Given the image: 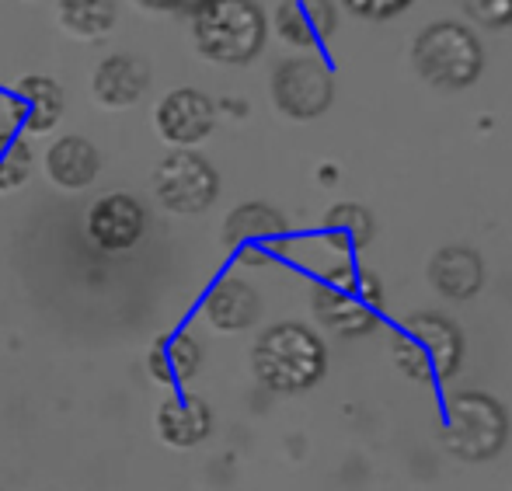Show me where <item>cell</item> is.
<instances>
[{
  "mask_svg": "<svg viewBox=\"0 0 512 491\" xmlns=\"http://www.w3.org/2000/svg\"><path fill=\"white\" fill-rule=\"evenodd\" d=\"M255 377L276 394L310 391L328 370V352L321 338L297 321L272 324L251 349Z\"/></svg>",
  "mask_w": 512,
  "mask_h": 491,
  "instance_id": "6da1fadb",
  "label": "cell"
},
{
  "mask_svg": "<svg viewBox=\"0 0 512 491\" xmlns=\"http://www.w3.org/2000/svg\"><path fill=\"white\" fill-rule=\"evenodd\" d=\"M192 39L206 60L244 67L265 46V11L255 0H206L192 11Z\"/></svg>",
  "mask_w": 512,
  "mask_h": 491,
  "instance_id": "7a4b0ae2",
  "label": "cell"
},
{
  "mask_svg": "<svg viewBox=\"0 0 512 491\" xmlns=\"http://www.w3.org/2000/svg\"><path fill=\"white\" fill-rule=\"evenodd\" d=\"M314 314L338 338L370 335L384 314V283L359 265H338L317 286Z\"/></svg>",
  "mask_w": 512,
  "mask_h": 491,
  "instance_id": "3957f363",
  "label": "cell"
},
{
  "mask_svg": "<svg viewBox=\"0 0 512 491\" xmlns=\"http://www.w3.org/2000/svg\"><path fill=\"white\" fill-rule=\"evenodd\" d=\"M394 359L418 384H439L457 373L464 359V335L457 324L443 314H415L398 328L394 338Z\"/></svg>",
  "mask_w": 512,
  "mask_h": 491,
  "instance_id": "277c9868",
  "label": "cell"
},
{
  "mask_svg": "<svg viewBox=\"0 0 512 491\" xmlns=\"http://www.w3.org/2000/svg\"><path fill=\"white\" fill-rule=\"evenodd\" d=\"M509 418L492 394L464 391L453 394L443 411V446L464 464L492 460L506 446Z\"/></svg>",
  "mask_w": 512,
  "mask_h": 491,
  "instance_id": "5b68a950",
  "label": "cell"
},
{
  "mask_svg": "<svg viewBox=\"0 0 512 491\" xmlns=\"http://www.w3.org/2000/svg\"><path fill=\"white\" fill-rule=\"evenodd\" d=\"M411 60H415V70L429 84L457 91L478 81L481 42L471 28L457 25V21H439V25H429L415 39Z\"/></svg>",
  "mask_w": 512,
  "mask_h": 491,
  "instance_id": "8992f818",
  "label": "cell"
},
{
  "mask_svg": "<svg viewBox=\"0 0 512 491\" xmlns=\"http://www.w3.org/2000/svg\"><path fill=\"white\" fill-rule=\"evenodd\" d=\"M154 196L168 213L199 216L220 196V175L196 150H168L154 168Z\"/></svg>",
  "mask_w": 512,
  "mask_h": 491,
  "instance_id": "52a82bcc",
  "label": "cell"
},
{
  "mask_svg": "<svg viewBox=\"0 0 512 491\" xmlns=\"http://www.w3.org/2000/svg\"><path fill=\"white\" fill-rule=\"evenodd\" d=\"M223 244L244 265H269L290 248V223L269 202H244L223 223Z\"/></svg>",
  "mask_w": 512,
  "mask_h": 491,
  "instance_id": "ba28073f",
  "label": "cell"
},
{
  "mask_svg": "<svg viewBox=\"0 0 512 491\" xmlns=\"http://www.w3.org/2000/svg\"><path fill=\"white\" fill-rule=\"evenodd\" d=\"M272 98L290 119H317L331 108L335 77L321 56H290L272 74Z\"/></svg>",
  "mask_w": 512,
  "mask_h": 491,
  "instance_id": "9c48e42d",
  "label": "cell"
},
{
  "mask_svg": "<svg viewBox=\"0 0 512 491\" xmlns=\"http://www.w3.org/2000/svg\"><path fill=\"white\" fill-rule=\"evenodd\" d=\"M216 105L196 88H178L164 95L154 108V129L171 150H192L213 133Z\"/></svg>",
  "mask_w": 512,
  "mask_h": 491,
  "instance_id": "30bf717a",
  "label": "cell"
},
{
  "mask_svg": "<svg viewBox=\"0 0 512 491\" xmlns=\"http://www.w3.org/2000/svg\"><path fill=\"white\" fill-rule=\"evenodd\" d=\"M84 227H88V237L98 251L122 255V251H133L147 234V209L129 192H108L88 209Z\"/></svg>",
  "mask_w": 512,
  "mask_h": 491,
  "instance_id": "8fae6325",
  "label": "cell"
},
{
  "mask_svg": "<svg viewBox=\"0 0 512 491\" xmlns=\"http://www.w3.org/2000/svg\"><path fill=\"white\" fill-rule=\"evenodd\" d=\"M11 108H14V119H18L21 133L42 136L60 126L63 108H67V95H63L60 81H53V77L28 74V77H21L18 88H14Z\"/></svg>",
  "mask_w": 512,
  "mask_h": 491,
  "instance_id": "7c38bea8",
  "label": "cell"
},
{
  "mask_svg": "<svg viewBox=\"0 0 512 491\" xmlns=\"http://www.w3.org/2000/svg\"><path fill=\"white\" fill-rule=\"evenodd\" d=\"M157 436L171 450H192V446L206 443L213 432V411L203 397L192 394H171L168 401L157 408Z\"/></svg>",
  "mask_w": 512,
  "mask_h": 491,
  "instance_id": "4fadbf2b",
  "label": "cell"
},
{
  "mask_svg": "<svg viewBox=\"0 0 512 491\" xmlns=\"http://www.w3.org/2000/svg\"><path fill=\"white\" fill-rule=\"evenodd\" d=\"M147 88H150V67L140 56H129V53L105 56L95 67V77H91V91H95L98 105L105 108H133L136 101L147 95Z\"/></svg>",
  "mask_w": 512,
  "mask_h": 491,
  "instance_id": "5bb4252c",
  "label": "cell"
},
{
  "mask_svg": "<svg viewBox=\"0 0 512 491\" xmlns=\"http://www.w3.org/2000/svg\"><path fill=\"white\" fill-rule=\"evenodd\" d=\"M203 314L216 331L237 335V331H248L258 321L262 300H258V290L251 283H244L237 276H223L209 286L203 300Z\"/></svg>",
  "mask_w": 512,
  "mask_h": 491,
  "instance_id": "9a60e30c",
  "label": "cell"
},
{
  "mask_svg": "<svg viewBox=\"0 0 512 491\" xmlns=\"http://www.w3.org/2000/svg\"><path fill=\"white\" fill-rule=\"evenodd\" d=\"M102 171V154L91 140L84 136H60L56 143H49L46 150V175L56 189L63 192H81Z\"/></svg>",
  "mask_w": 512,
  "mask_h": 491,
  "instance_id": "2e32d148",
  "label": "cell"
},
{
  "mask_svg": "<svg viewBox=\"0 0 512 491\" xmlns=\"http://www.w3.org/2000/svg\"><path fill=\"white\" fill-rule=\"evenodd\" d=\"M331 0H283L276 7V32L290 46H321L335 32Z\"/></svg>",
  "mask_w": 512,
  "mask_h": 491,
  "instance_id": "e0dca14e",
  "label": "cell"
},
{
  "mask_svg": "<svg viewBox=\"0 0 512 491\" xmlns=\"http://www.w3.org/2000/svg\"><path fill=\"white\" fill-rule=\"evenodd\" d=\"M429 283L450 300H471L485 283V265L474 248H443L429 262Z\"/></svg>",
  "mask_w": 512,
  "mask_h": 491,
  "instance_id": "ac0fdd59",
  "label": "cell"
},
{
  "mask_svg": "<svg viewBox=\"0 0 512 491\" xmlns=\"http://www.w3.org/2000/svg\"><path fill=\"white\" fill-rule=\"evenodd\" d=\"M147 370H150V377L164 387L189 384V380L203 370V345H199L189 331L157 338L147 356Z\"/></svg>",
  "mask_w": 512,
  "mask_h": 491,
  "instance_id": "d6986e66",
  "label": "cell"
},
{
  "mask_svg": "<svg viewBox=\"0 0 512 491\" xmlns=\"http://www.w3.org/2000/svg\"><path fill=\"white\" fill-rule=\"evenodd\" d=\"M373 230H377V223H373L370 209L359 206V202H338L328 213V220H324L321 234L335 251L356 255L373 241Z\"/></svg>",
  "mask_w": 512,
  "mask_h": 491,
  "instance_id": "ffe728a7",
  "label": "cell"
},
{
  "mask_svg": "<svg viewBox=\"0 0 512 491\" xmlns=\"http://www.w3.org/2000/svg\"><path fill=\"white\" fill-rule=\"evenodd\" d=\"M60 25L77 39H105L119 21L115 0H60Z\"/></svg>",
  "mask_w": 512,
  "mask_h": 491,
  "instance_id": "44dd1931",
  "label": "cell"
},
{
  "mask_svg": "<svg viewBox=\"0 0 512 491\" xmlns=\"http://www.w3.org/2000/svg\"><path fill=\"white\" fill-rule=\"evenodd\" d=\"M32 175V150L25 136H14L0 129V192H14Z\"/></svg>",
  "mask_w": 512,
  "mask_h": 491,
  "instance_id": "7402d4cb",
  "label": "cell"
},
{
  "mask_svg": "<svg viewBox=\"0 0 512 491\" xmlns=\"http://www.w3.org/2000/svg\"><path fill=\"white\" fill-rule=\"evenodd\" d=\"M460 7L488 28L512 25V0H460Z\"/></svg>",
  "mask_w": 512,
  "mask_h": 491,
  "instance_id": "603a6c76",
  "label": "cell"
},
{
  "mask_svg": "<svg viewBox=\"0 0 512 491\" xmlns=\"http://www.w3.org/2000/svg\"><path fill=\"white\" fill-rule=\"evenodd\" d=\"M352 14L359 18H373V21H384V18H394L398 11H405L411 0H342Z\"/></svg>",
  "mask_w": 512,
  "mask_h": 491,
  "instance_id": "cb8c5ba5",
  "label": "cell"
},
{
  "mask_svg": "<svg viewBox=\"0 0 512 491\" xmlns=\"http://www.w3.org/2000/svg\"><path fill=\"white\" fill-rule=\"evenodd\" d=\"M143 11H175V14H192L206 4V0H133Z\"/></svg>",
  "mask_w": 512,
  "mask_h": 491,
  "instance_id": "d4e9b609",
  "label": "cell"
}]
</instances>
